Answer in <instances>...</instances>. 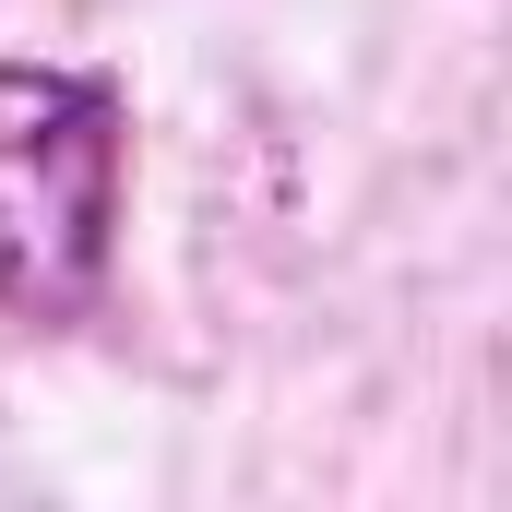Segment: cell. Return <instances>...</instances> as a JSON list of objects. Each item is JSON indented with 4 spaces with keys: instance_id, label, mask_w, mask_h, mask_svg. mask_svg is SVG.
Wrapping results in <instances>:
<instances>
[{
    "instance_id": "1",
    "label": "cell",
    "mask_w": 512,
    "mask_h": 512,
    "mask_svg": "<svg viewBox=\"0 0 512 512\" xmlns=\"http://www.w3.org/2000/svg\"><path fill=\"white\" fill-rule=\"evenodd\" d=\"M131 191V108L108 72L0 60V310L84 322L120 262Z\"/></svg>"
}]
</instances>
